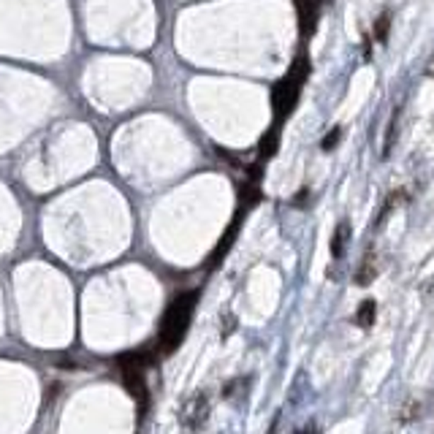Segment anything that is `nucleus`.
Listing matches in <instances>:
<instances>
[{
    "instance_id": "nucleus-1",
    "label": "nucleus",
    "mask_w": 434,
    "mask_h": 434,
    "mask_svg": "<svg viewBox=\"0 0 434 434\" xmlns=\"http://www.w3.org/2000/svg\"><path fill=\"white\" fill-rule=\"evenodd\" d=\"M196 301H199V291H187L169 304V310L163 315V323H160V334H157V345L166 356L174 353L179 347V342L185 340L187 326H190L193 312H196Z\"/></svg>"
},
{
    "instance_id": "nucleus-2",
    "label": "nucleus",
    "mask_w": 434,
    "mask_h": 434,
    "mask_svg": "<svg viewBox=\"0 0 434 434\" xmlns=\"http://www.w3.org/2000/svg\"><path fill=\"white\" fill-rule=\"evenodd\" d=\"M307 74H310V60L301 55L299 60H294V68L288 71V77L279 79L272 90V106L277 111V120L282 123L291 111H294L296 101L301 95V84L307 82Z\"/></svg>"
},
{
    "instance_id": "nucleus-3",
    "label": "nucleus",
    "mask_w": 434,
    "mask_h": 434,
    "mask_svg": "<svg viewBox=\"0 0 434 434\" xmlns=\"http://www.w3.org/2000/svg\"><path fill=\"white\" fill-rule=\"evenodd\" d=\"M152 356L147 353H125L120 356V372H123V383L128 394L139 402V407H147V383H144V369L150 367Z\"/></svg>"
},
{
    "instance_id": "nucleus-4",
    "label": "nucleus",
    "mask_w": 434,
    "mask_h": 434,
    "mask_svg": "<svg viewBox=\"0 0 434 434\" xmlns=\"http://www.w3.org/2000/svg\"><path fill=\"white\" fill-rule=\"evenodd\" d=\"M296 11H299V30L304 38H310L315 33V25H318V6L315 0H294Z\"/></svg>"
},
{
    "instance_id": "nucleus-5",
    "label": "nucleus",
    "mask_w": 434,
    "mask_h": 434,
    "mask_svg": "<svg viewBox=\"0 0 434 434\" xmlns=\"http://www.w3.org/2000/svg\"><path fill=\"white\" fill-rule=\"evenodd\" d=\"M347 233H350V226L347 223H340L337 231H334V239H331V255L340 258L345 252V245H347Z\"/></svg>"
},
{
    "instance_id": "nucleus-6",
    "label": "nucleus",
    "mask_w": 434,
    "mask_h": 434,
    "mask_svg": "<svg viewBox=\"0 0 434 434\" xmlns=\"http://www.w3.org/2000/svg\"><path fill=\"white\" fill-rule=\"evenodd\" d=\"M374 312H377V307H374L372 299H367L361 307H358L356 312V323L361 326V328H369V326L374 323Z\"/></svg>"
},
{
    "instance_id": "nucleus-7",
    "label": "nucleus",
    "mask_w": 434,
    "mask_h": 434,
    "mask_svg": "<svg viewBox=\"0 0 434 434\" xmlns=\"http://www.w3.org/2000/svg\"><path fill=\"white\" fill-rule=\"evenodd\" d=\"M388 28H391V19H388V14L377 16V22H374V38H377L380 44H386V41H388Z\"/></svg>"
},
{
    "instance_id": "nucleus-8",
    "label": "nucleus",
    "mask_w": 434,
    "mask_h": 434,
    "mask_svg": "<svg viewBox=\"0 0 434 434\" xmlns=\"http://www.w3.org/2000/svg\"><path fill=\"white\" fill-rule=\"evenodd\" d=\"M340 139H342V128H331V133L323 139V150H334Z\"/></svg>"
}]
</instances>
